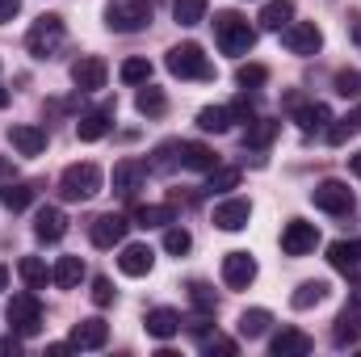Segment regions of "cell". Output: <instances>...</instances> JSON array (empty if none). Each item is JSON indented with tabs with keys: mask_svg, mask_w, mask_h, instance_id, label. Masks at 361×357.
<instances>
[{
	"mask_svg": "<svg viewBox=\"0 0 361 357\" xmlns=\"http://www.w3.org/2000/svg\"><path fill=\"white\" fill-rule=\"evenodd\" d=\"M92 303L97 307H109L114 303V282L109 277H92Z\"/></svg>",
	"mask_w": 361,
	"mask_h": 357,
	"instance_id": "bcb514c9",
	"label": "cell"
},
{
	"mask_svg": "<svg viewBox=\"0 0 361 357\" xmlns=\"http://www.w3.org/2000/svg\"><path fill=\"white\" fill-rule=\"evenodd\" d=\"M118 76H122V85H147L152 80V63L147 59H126L118 68Z\"/></svg>",
	"mask_w": 361,
	"mask_h": 357,
	"instance_id": "ab89813d",
	"label": "cell"
},
{
	"mask_svg": "<svg viewBox=\"0 0 361 357\" xmlns=\"http://www.w3.org/2000/svg\"><path fill=\"white\" fill-rule=\"evenodd\" d=\"M294 122H298L302 135H315V131H328L332 109H328L324 101H298V105H294Z\"/></svg>",
	"mask_w": 361,
	"mask_h": 357,
	"instance_id": "ffe728a7",
	"label": "cell"
},
{
	"mask_svg": "<svg viewBox=\"0 0 361 357\" xmlns=\"http://www.w3.org/2000/svg\"><path fill=\"white\" fill-rule=\"evenodd\" d=\"M177 223V206L164 202V206H139L135 210V227H169Z\"/></svg>",
	"mask_w": 361,
	"mask_h": 357,
	"instance_id": "f1b7e54d",
	"label": "cell"
},
{
	"mask_svg": "<svg viewBox=\"0 0 361 357\" xmlns=\"http://www.w3.org/2000/svg\"><path fill=\"white\" fill-rule=\"evenodd\" d=\"M143 328H147V337H156V341H173L180 332V315L173 307H156V311H147Z\"/></svg>",
	"mask_w": 361,
	"mask_h": 357,
	"instance_id": "603a6c76",
	"label": "cell"
},
{
	"mask_svg": "<svg viewBox=\"0 0 361 357\" xmlns=\"http://www.w3.org/2000/svg\"><path fill=\"white\" fill-rule=\"evenodd\" d=\"M143 181H147V164H143V160H130V156H126V160L114 164V193H118V198H135Z\"/></svg>",
	"mask_w": 361,
	"mask_h": 357,
	"instance_id": "9a60e30c",
	"label": "cell"
},
{
	"mask_svg": "<svg viewBox=\"0 0 361 357\" xmlns=\"http://www.w3.org/2000/svg\"><path fill=\"white\" fill-rule=\"evenodd\" d=\"M193 248V236L185 231V227H173L169 223V231H164V253H173V257H185Z\"/></svg>",
	"mask_w": 361,
	"mask_h": 357,
	"instance_id": "60d3db41",
	"label": "cell"
},
{
	"mask_svg": "<svg viewBox=\"0 0 361 357\" xmlns=\"http://www.w3.org/2000/svg\"><path fill=\"white\" fill-rule=\"evenodd\" d=\"M311 202H315L324 214H353V189L336 177L319 181V185L311 189Z\"/></svg>",
	"mask_w": 361,
	"mask_h": 357,
	"instance_id": "52a82bcc",
	"label": "cell"
},
{
	"mask_svg": "<svg viewBox=\"0 0 361 357\" xmlns=\"http://www.w3.org/2000/svg\"><path fill=\"white\" fill-rule=\"evenodd\" d=\"M349 122H353V126H357V131H361V105H357V109H353V118H349Z\"/></svg>",
	"mask_w": 361,
	"mask_h": 357,
	"instance_id": "f5cc1de1",
	"label": "cell"
},
{
	"mask_svg": "<svg viewBox=\"0 0 361 357\" xmlns=\"http://www.w3.org/2000/svg\"><path fill=\"white\" fill-rule=\"evenodd\" d=\"M328 261L336 273H353V282H361V240H336L328 248Z\"/></svg>",
	"mask_w": 361,
	"mask_h": 357,
	"instance_id": "d6986e66",
	"label": "cell"
},
{
	"mask_svg": "<svg viewBox=\"0 0 361 357\" xmlns=\"http://www.w3.org/2000/svg\"><path fill=\"white\" fill-rule=\"evenodd\" d=\"M51 282H55L59 290H76V286L85 282V261H80V257H59L55 269H51Z\"/></svg>",
	"mask_w": 361,
	"mask_h": 357,
	"instance_id": "cb8c5ba5",
	"label": "cell"
},
{
	"mask_svg": "<svg viewBox=\"0 0 361 357\" xmlns=\"http://www.w3.org/2000/svg\"><path fill=\"white\" fill-rule=\"evenodd\" d=\"M25 47H30V55L34 59H51L59 47H63V21L59 17H38L34 25H30V34H25Z\"/></svg>",
	"mask_w": 361,
	"mask_h": 357,
	"instance_id": "8992f818",
	"label": "cell"
},
{
	"mask_svg": "<svg viewBox=\"0 0 361 357\" xmlns=\"http://www.w3.org/2000/svg\"><path fill=\"white\" fill-rule=\"evenodd\" d=\"M105 76H109V68H105L101 55H80V59L72 63V85H76L80 92L105 89Z\"/></svg>",
	"mask_w": 361,
	"mask_h": 357,
	"instance_id": "8fae6325",
	"label": "cell"
},
{
	"mask_svg": "<svg viewBox=\"0 0 361 357\" xmlns=\"http://www.w3.org/2000/svg\"><path fill=\"white\" fill-rule=\"evenodd\" d=\"M17 277H21L30 290H42V286L51 282V273H47V261H42V257H21V261H17Z\"/></svg>",
	"mask_w": 361,
	"mask_h": 357,
	"instance_id": "1f68e13d",
	"label": "cell"
},
{
	"mask_svg": "<svg viewBox=\"0 0 361 357\" xmlns=\"http://www.w3.org/2000/svg\"><path fill=\"white\" fill-rule=\"evenodd\" d=\"M197 126H202L206 135H223V131H231V114H227V105H206V109H197Z\"/></svg>",
	"mask_w": 361,
	"mask_h": 357,
	"instance_id": "d6a6232c",
	"label": "cell"
},
{
	"mask_svg": "<svg viewBox=\"0 0 361 357\" xmlns=\"http://www.w3.org/2000/svg\"><path fill=\"white\" fill-rule=\"evenodd\" d=\"M34 236H38L42 244H59V240L68 236V214H63L59 206H42V210L34 214Z\"/></svg>",
	"mask_w": 361,
	"mask_h": 357,
	"instance_id": "2e32d148",
	"label": "cell"
},
{
	"mask_svg": "<svg viewBox=\"0 0 361 357\" xmlns=\"http://www.w3.org/2000/svg\"><path fill=\"white\" fill-rule=\"evenodd\" d=\"M227 114H231V122H257V105L248 101V92H244V97H235V101L227 105Z\"/></svg>",
	"mask_w": 361,
	"mask_h": 357,
	"instance_id": "f6af8a7d",
	"label": "cell"
},
{
	"mask_svg": "<svg viewBox=\"0 0 361 357\" xmlns=\"http://www.w3.org/2000/svg\"><path fill=\"white\" fill-rule=\"evenodd\" d=\"M265 80H269V68L265 63H240L235 68V85L240 89H261Z\"/></svg>",
	"mask_w": 361,
	"mask_h": 357,
	"instance_id": "74e56055",
	"label": "cell"
},
{
	"mask_svg": "<svg viewBox=\"0 0 361 357\" xmlns=\"http://www.w3.org/2000/svg\"><path fill=\"white\" fill-rule=\"evenodd\" d=\"M59 193H63V202H89L101 193V169L97 164H68L63 169V177H59Z\"/></svg>",
	"mask_w": 361,
	"mask_h": 357,
	"instance_id": "5b68a950",
	"label": "cell"
},
{
	"mask_svg": "<svg viewBox=\"0 0 361 357\" xmlns=\"http://www.w3.org/2000/svg\"><path fill=\"white\" fill-rule=\"evenodd\" d=\"M349 135H353V122H349V118H345V122H332V126H328V143H332V147H341V143H345Z\"/></svg>",
	"mask_w": 361,
	"mask_h": 357,
	"instance_id": "7dc6e473",
	"label": "cell"
},
{
	"mask_svg": "<svg viewBox=\"0 0 361 357\" xmlns=\"http://www.w3.org/2000/svg\"><path fill=\"white\" fill-rule=\"evenodd\" d=\"M109 109H92V114H85L80 122H76V135L85 139V143H97V139H105L109 135Z\"/></svg>",
	"mask_w": 361,
	"mask_h": 357,
	"instance_id": "83f0119b",
	"label": "cell"
},
{
	"mask_svg": "<svg viewBox=\"0 0 361 357\" xmlns=\"http://www.w3.org/2000/svg\"><path fill=\"white\" fill-rule=\"evenodd\" d=\"M349 38H353V47L361 51V17H349Z\"/></svg>",
	"mask_w": 361,
	"mask_h": 357,
	"instance_id": "f907efd6",
	"label": "cell"
},
{
	"mask_svg": "<svg viewBox=\"0 0 361 357\" xmlns=\"http://www.w3.org/2000/svg\"><path fill=\"white\" fill-rule=\"evenodd\" d=\"M223 282H227L231 290H248V286L257 282V261H252V253H227V257H223Z\"/></svg>",
	"mask_w": 361,
	"mask_h": 357,
	"instance_id": "4fadbf2b",
	"label": "cell"
},
{
	"mask_svg": "<svg viewBox=\"0 0 361 357\" xmlns=\"http://www.w3.org/2000/svg\"><path fill=\"white\" fill-rule=\"evenodd\" d=\"M180 164L193 169V173H210V169L219 164V156H214V147H206V143H180Z\"/></svg>",
	"mask_w": 361,
	"mask_h": 357,
	"instance_id": "d4e9b609",
	"label": "cell"
},
{
	"mask_svg": "<svg viewBox=\"0 0 361 357\" xmlns=\"http://www.w3.org/2000/svg\"><path fill=\"white\" fill-rule=\"evenodd\" d=\"M206 8H210V0H173L177 25H202L206 21Z\"/></svg>",
	"mask_w": 361,
	"mask_h": 357,
	"instance_id": "e575fe53",
	"label": "cell"
},
{
	"mask_svg": "<svg viewBox=\"0 0 361 357\" xmlns=\"http://www.w3.org/2000/svg\"><path fill=\"white\" fill-rule=\"evenodd\" d=\"M152 265H156V253L147 244H126L122 257H118V269L126 277H143V273H152Z\"/></svg>",
	"mask_w": 361,
	"mask_h": 357,
	"instance_id": "7402d4cb",
	"label": "cell"
},
{
	"mask_svg": "<svg viewBox=\"0 0 361 357\" xmlns=\"http://www.w3.org/2000/svg\"><path fill=\"white\" fill-rule=\"evenodd\" d=\"M135 109H139L143 118H160V114L169 109V97H164L160 89H152V85H143L139 97H135Z\"/></svg>",
	"mask_w": 361,
	"mask_h": 357,
	"instance_id": "836d02e7",
	"label": "cell"
},
{
	"mask_svg": "<svg viewBox=\"0 0 361 357\" xmlns=\"http://www.w3.org/2000/svg\"><path fill=\"white\" fill-rule=\"evenodd\" d=\"M349 173H353V177H361V152H353V156H349Z\"/></svg>",
	"mask_w": 361,
	"mask_h": 357,
	"instance_id": "816d5d0a",
	"label": "cell"
},
{
	"mask_svg": "<svg viewBox=\"0 0 361 357\" xmlns=\"http://www.w3.org/2000/svg\"><path fill=\"white\" fill-rule=\"evenodd\" d=\"M164 63H169V72L177 80H214V68H210V59L202 55L197 42H177Z\"/></svg>",
	"mask_w": 361,
	"mask_h": 357,
	"instance_id": "3957f363",
	"label": "cell"
},
{
	"mask_svg": "<svg viewBox=\"0 0 361 357\" xmlns=\"http://www.w3.org/2000/svg\"><path fill=\"white\" fill-rule=\"evenodd\" d=\"M4 320H8V332H17V337H38L42 332V303H38V294H13L8 298V307H4Z\"/></svg>",
	"mask_w": 361,
	"mask_h": 357,
	"instance_id": "277c9868",
	"label": "cell"
},
{
	"mask_svg": "<svg viewBox=\"0 0 361 357\" xmlns=\"http://www.w3.org/2000/svg\"><path fill=\"white\" fill-rule=\"evenodd\" d=\"M214 42H219L223 55H248L252 42H257V30L248 25L244 13L223 8V13H214Z\"/></svg>",
	"mask_w": 361,
	"mask_h": 357,
	"instance_id": "6da1fadb",
	"label": "cell"
},
{
	"mask_svg": "<svg viewBox=\"0 0 361 357\" xmlns=\"http://www.w3.org/2000/svg\"><path fill=\"white\" fill-rule=\"evenodd\" d=\"M189 303H193L197 315H214L219 311V298H214V290L206 282H189Z\"/></svg>",
	"mask_w": 361,
	"mask_h": 357,
	"instance_id": "d590c367",
	"label": "cell"
},
{
	"mask_svg": "<svg viewBox=\"0 0 361 357\" xmlns=\"http://www.w3.org/2000/svg\"><path fill=\"white\" fill-rule=\"evenodd\" d=\"M4 286H8V269L0 265V290H4Z\"/></svg>",
	"mask_w": 361,
	"mask_h": 357,
	"instance_id": "db71d44e",
	"label": "cell"
},
{
	"mask_svg": "<svg viewBox=\"0 0 361 357\" xmlns=\"http://www.w3.org/2000/svg\"><path fill=\"white\" fill-rule=\"evenodd\" d=\"M17 13H21V0H0V25H4V21H13Z\"/></svg>",
	"mask_w": 361,
	"mask_h": 357,
	"instance_id": "681fc988",
	"label": "cell"
},
{
	"mask_svg": "<svg viewBox=\"0 0 361 357\" xmlns=\"http://www.w3.org/2000/svg\"><path fill=\"white\" fill-rule=\"evenodd\" d=\"M177 160H180V143H160V147H156V160H152L147 169H156V173H169Z\"/></svg>",
	"mask_w": 361,
	"mask_h": 357,
	"instance_id": "7bdbcfd3",
	"label": "cell"
},
{
	"mask_svg": "<svg viewBox=\"0 0 361 357\" xmlns=\"http://www.w3.org/2000/svg\"><path fill=\"white\" fill-rule=\"evenodd\" d=\"M311 349H315V341H311L302 328H281V332L269 341V353L273 357H307Z\"/></svg>",
	"mask_w": 361,
	"mask_h": 357,
	"instance_id": "e0dca14e",
	"label": "cell"
},
{
	"mask_svg": "<svg viewBox=\"0 0 361 357\" xmlns=\"http://www.w3.org/2000/svg\"><path fill=\"white\" fill-rule=\"evenodd\" d=\"M357 341H361V298H349L341 307L336 324H332V345L336 349H353Z\"/></svg>",
	"mask_w": 361,
	"mask_h": 357,
	"instance_id": "30bf717a",
	"label": "cell"
},
{
	"mask_svg": "<svg viewBox=\"0 0 361 357\" xmlns=\"http://www.w3.org/2000/svg\"><path fill=\"white\" fill-rule=\"evenodd\" d=\"M281 47H286L290 55H315V51L324 47V34H319L315 21H290V25L281 30Z\"/></svg>",
	"mask_w": 361,
	"mask_h": 357,
	"instance_id": "ba28073f",
	"label": "cell"
},
{
	"mask_svg": "<svg viewBox=\"0 0 361 357\" xmlns=\"http://www.w3.org/2000/svg\"><path fill=\"white\" fill-rule=\"evenodd\" d=\"M257 21H261L265 30H286V25L294 21V0H265Z\"/></svg>",
	"mask_w": 361,
	"mask_h": 357,
	"instance_id": "4316f807",
	"label": "cell"
},
{
	"mask_svg": "<svg viewBox=\"0 0 361 357\" xmlns=\"http://www.w3.org/2000/svg\"><path fill=\"white\" fill-rule=\"evenodd\" d=\"M336 92H341V97H361V72L341 68V72H336Z\"/></svg>",
	"mask_w": 361,
	"mask_h": 357,
	"instance_id": "ee69618b",
	"label": "cell"
},
{
	"mask_svg": "<svg viewBox=\"0 0 361 357\" xmlns=\"http://www.w3.org/2000/svg\"><path fill=\"white\" fill-rule=\"evenodd\" d=\"M30 202H34V189H30V185H4V189H0V206L13 210V214L25 210Z\"/></svg>",
	"mask_w": 361,
	"mask_h": 357,
	"instance_id": "8d00e7d4",
	"label": "cell"
},
{
	"mask_svg": "<svg viewBox=\"0 0 361 357\" xmlns=\"http://www.w3.org/2000/svg\"><path fill=\"white\" fill-rule=\"evenodd\" d=\"M4 105H8V89H4V85H0V109H4Z\"/></svg>",
	"mask_w": 361,
	"mask_h": 357,
	"instance_id": "11a10c76",
	"label": "cell"
},
{
	"mask_svg": "<svg viewBox=\"0 0 361 357\" xmlns=\"http://www.w3.org/2000/svg\"><path fill=\"white\" fill-rule=\"evenodd\" d=\"M328 298V282H302L294 294H290V307L294 311H307V307H319Z\"/></svg>",
	"mask_w": 361,
	"mask_h": 357,
	"instance_id": "4dcf8cb0",
	"label": "cell"
},
{
	"mask_svg": "<svg viewBox=\"0 0 361 357\" xmlns=\"http://www.w3.org/2000/svg\"><path fill=\"white\" fill-rule=\"evenodd\" d=\"M277 131H281V122H273V118H257V122H248V131H244V147L265 152L273 139H277Z\"/></svg>",
	"mask_w": 361,
	"mask_h": 357,
	"instance_id": "484cf974",
	"label": "cell"
},
{
	"mask_svg": "<svg viewBox=\"0 0 361 357\" xmlns=\"http://www.w3.org/2000/svg\"><path fill=\"white\" fill-rule=\"evenodd\" d=\"M17 357L21 353V337H17V332H8V337H0V357Z\"/></svg>",
	"mask_w": 361,
	"mask_h": 357,
	"instance_id": "c3c4849f",
	"label": "cell"
},
{
	"mask_svg": "<svg viewBox=\"0 0 361 357\" xmlns=\"http://www.w3.org/2000/svg\"><path fill=\"white\" fill-rule=\"evenodd\" d=\"M105 25L114 34H139L152 25V0H109Z\"/></svg>",
	"mask_w": 361,
	"mask_h": 357,
	"instance_id": "7a4b0ae2",
	"label": "cell"
},
{
	"mask_svg": "<svg viewBox=\"0 0 361 357\" xmlns=\"http://www.w3.org/2000/svg\"><path fill=\"white\" fill-rule=\"evenodd\" d=\"M269 324H273L269 311H265V307H252V311H244V315H240V324H235V328H240V337H244V341H257V337H265V332H269Z\"/></svg>",
	"mask_w": 361,
	"mask_h": 357,
	"instance_id": "f546056e",
	"label": "cell"
},
{
	"mask_svg": "<svg viewBox=\"0 0 361 357\" xmlns=\"http://www.w3.org/2000/svg\"><path fill=\"white\" fill-rule=\"evenodd\" d=\"M315 244H319V227L315 223H307V219H290L286 223V231H281V253L286 257H307V253H315Z\"/></svg>",
	"mask_w": 361,
	"mask_h": 357,
	"instance_id": "9c48e42d",
	"label": "cell"
},
{
	"mask_svg": "<svg viewBox=\"0 0 361 357\" xmlns=\"http://www.w3.org/2000/svg\"><path fill=\"white\" fill-rule=\"evenodd\" d=\"M8 143L21 156H42L47 152V131L34 126V122H17V126H8Z\"/></svg>",
	"mask_w": 361,
	"mask_h": 357,
	"instance_id": "ac0fdd59",
	"label": "cell"
},
{
	"mask_svg": "<svg viewBox=\"0 0 361 357\" xmlns=\"http://www.w3.org/2000/svg\"><path fill=\"white\" fill-rule=\"evenodd\" d=\"M202 353H223V357H235V353H240V345H235L231 337H219V332L210 337V332H206V337H202Z\"/></svg>",
	"mask_w": 361,
	"mask_h": 357,
	"instance_id": "b9f144b4",
	"label": "cell"
},
{
	"mask_svg": "<svg viewBox=\"0 0 361 357\" xmlns=\"http://www.w3.org/2000/svg\"><path fill=\"white\" fill-rule=\"evenodd\" d=\"M240 185V169H210V181H206V193H231Z\"/></svg>",
	"mask_w": 361,
	"mask_h": 357,
	"instance_id": "f35d334b",
	"label": "cell"
},
{
	"mask_svg": "<svg viewBox=\"0 0 361 357\" xmlns=\"http://www.w3.org/2000/svg\"><path fill=\"white\" fill-rule=\"evenodd\" d=\"M126 227H130V223H126L122 214H114V210H109V214H97L92 227H89V240L97 248H114V244L126 240Z\"/></svg>",
	"mask_w": 361,
	"mask_h": 357,
	"instance_id": "5bb4252c",
	"label": "cell"
},
{
	"mask_svg": "<svg viewBox=\"0 0 361 357\" xmlns=\"http://www.w3.org/2000/svg\"><path fill=\"white\" fill-rule=\"evenodd\" d=\"M248 219H252V202L248 198H227V202L214 206V227L219 231H244Z\"/></svg>",
	"mask_w": 361,
	"mask_h": 357,
	"instance_id": "7c38bea8",
	"label": "cell"
},
{
	"mask_svg": "<svg viewBox=\"0 0 361 357\" xmlns=\"http://www.w3.org/2000/svg\"><path fill=\"white\" fill-rule=\"evenodd\" d=\"M105 341H109V324L105 320H80L72 328V337H68L72 349H105Z\"/></svg>",
	"mask_w": 361,
	"mask_h": 357,
	"instance_id": "44dd1931",
	"label": "cell"
}]
</instances>
